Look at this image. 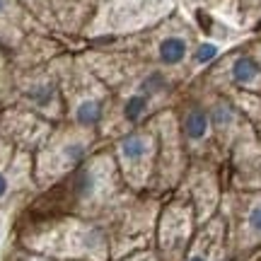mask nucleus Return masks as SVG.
I'll return each instance as SVG.
<instances>
[{"label":"nucleus","instance_id":"18","mask_svg":"<svg viewBox=\"0 0 261 261\" xmlns=\"http://www.w3.org/2000/svg\"><path fill=\"white\" fill-rule=\"evenodd\" d=\"M27 261H32V259H27Z\"/></svg>","mask_w":261,"mask_h":261},{"label":"nucleus","instance_id":"5","mask_svg":"<svg viewBox=\"0 0 261 261\" xmlns=\"http://www.w3.org/2000/svg\"><path fill=\"white\" fill-rule=\"evenodd\" d=\"M179 133L184 140V148L191 150V152H201L213 138V126H211L208 109L201 104H191L179 121Z\"/></svg>","mask_w":261,"mask_h":261},{"label":"nucleus","instance_id":"13","mask_svg":"<svg viewBox=\"0 0 261 261\" xmlns=\"http://www.w3.org/2000/svg\"><path fill=\"white\" fill-rule=\"evenodd\" d=\"M220 54V48L211 44V41H205V44H198L194 51V63L196 65H205V63H213L215 58Z\"/></svg>","mask_w":261,"mask_h":261},{"label":"nucleus","instance_id":"4","mask_svg":"<svg viewBox=\"0 0 261 261\" xmlns=\"http://www.w3.org/2000/svg\"><path fill=\"white\" fill-rule=\"evenodd\" d=\"M181 261H232L227 249V232H225L223 215H213L208 223L196 230Z\"/></svg>","mask_w":261,"mask_h":261},{"label":"nucleus","instance_id":"7","mask_svg":"<svg viewBox=\"0 0 261 261\" xmlns=\"http://www.w3.org/2000/svg\"><path fill=\"white\" fill-rule=\"evenodd\" d=\"M208 116H211V126H213V136L220 140H232L237 128H240V116L230 102L218 99L208 107Z\"/></svg>","mask_w":261,"mask_h":261},{"label":"nucleus","instance_id":"12","mask_svg":"<svg viewBox=\"0 0 261 261\" xmlns=\"http://www.w3.org/2000/svg\"><path fill=\"white\" fill-rule=\"evenodd\" d=\"M29 99L37 104L39 109H51L56 104V87L51 83H41V85H34L29 90Z\"/></svg>","mask_w":261,"mask_h":261},{"label":"nucleus","instance_id":"6","mask_svg":"<svg viewBox=\"0 0 261 261\" xmlns=\"http://www.w3.org/2000/svg\"><path fill=\"white\" fill-rule=\"evenodd\" d=\"M225 70H227V80L234 87L254 92V94H261V63L254 56H249V54L232 56Z\"/></svg>","mask_w":261,"mask_h":261},{"label":"nucleus","instance_id":"11","mask_svg":"<svg viewBox=\"0 0 261 261\" xmlns=\"http://www.w3.org/2000/svg\"><path fill=\"white\" fill-rule=\"evenodd\" d=\"M169 90V80H167V75L162 73V70H150L143 80H140L138 85V90L136 92L140 94H145V97H160V94H165Z\"/></svg>","mask_w":261,"mask_h":261},{"label":"nucleus","instance_id":"16","mask_svg":"<svg viewBox=\"0 0 261 261\" xmlns=\"http://www.w3.org/2000/svg\"><path fill=\"white\" fill-rule=\"evenodd\" d=\"M256 61H259V63H261V54H259V58H256Z\"/></svg>","mask_w":261,"mask_h":261},{"label":"nucleus","instance_id":"1","mask_svg":"<svg viewBox=\"0 0 261 261\" xmlns=\"http://www.w3.org/2000/svg\"><path fill=\"white\" fill-rule=\"evenodd\" d=\"M232 259L261 249V189H234L223 198L220 211Z\"/></svg>","mask_w":261,"mask_h":261},{"label":"nucleus","instance_id":"10","mask_svg":"<svg viewBox=\"0 0 261 261\" xmlns=\"http://www.w3.org/2000/svg\"><path fill=\"white\" fill-rule=\"evenodd\" d=\"M150 107H152V99H150V97H145V94H140V92L128 94V97L123 99V119H126V123L138 126L150 114Z\"/></svg>","mask_w":261,"mask_h":261},{"label":"nucleus","instance_id":"3","mask_svg":"<svg viewBox=\"0 0 261 261\" xmlns=\"http://www.w3.org/2000/svg\"><path fill=\"white\" fill-rule=\"evenodd\" d=\"M158 136L148 130H128L116 143L121 177L133 189H145L158 172Z\"/></svg>","mask_w":261,"mask_h":261},{"label":"nucleus","instance_id":"15","mask_svg":"<svg viewBox=\"0 0 261 261\" xmlns=\"http://www.w3.org/2000/svg\"><path fill=\"white\" fill-rule=\"evenodd\" d=\"M5 8H8V0H0V15L5 12Z\"/></svg>","mask_w":261,"mask_h":261},{"label":"nucleus","instance_id":"17","mask_svg":"<svg viewBox=\"0 0 261 261\" xmlns=\"http://www.w3.org/2000/svg\"><path fill=\"white\" fill-rule=\"evenodd\" d=\"M256 261H261V256H259V259H256Z\"/></svg>","mask_w":261,"mask_h":261},{"label":"nucleus","instance_id":"8","mask_svg":"<svg viewBox=\"0 0 261 261\" xmlns=\"http://www.w3.org/2000/svg\"><path fill=\"white\" fill-rule=\"evenodd\" d=\"M104 119V104L97 94H85L80 97L73 107V121L77 128L83 130H90V128H97Z\"/></svg>","mask_w":261,"mask_h":261},{"label":"nucleus","instance_id":"9","mask_svg":"<svg viewBox=\"0 0 261 261\" xmlns=\"http://www.w3.org/2000/svg\"><path fill=\"white\" fill-rule=\"evenodd\" d=\"M189 58V41L181 34H167L158 44V61L167 68H177Z\"/></svg>","mask_w":261,"mask_h":261},{"label":"nucleus","instance_id":"2","mask_svg":"<svg viewBox=\"0 0 261 261\" xmlns=\"http://www.w3.org/2000/svg\"><path fill=\"white\" fill-rule=\"evenodd\" d=\"M198 218L191 201L179 191L169 201L158 220V249L162 261H181L187 254L189 244L198 230Z\"/></svg>","mask_w":261,"mask_h":261},{"label":"nucleus","instance_id":"14","mask_svg":"<svg viewBox=\"0 0 261 261\" xmlns=\"http://www.w3.org/2000/svg\"><path fill=\"white\" fill-rule=\"evenodd\" d=\"M8 191H10V181H8V177L0 172V198H5V196H8Z\"/></svg>","mask_w":261,"mask_h":261}]
</instances>
